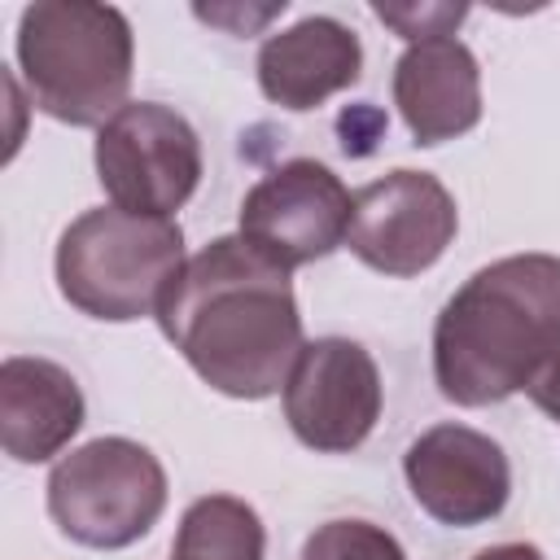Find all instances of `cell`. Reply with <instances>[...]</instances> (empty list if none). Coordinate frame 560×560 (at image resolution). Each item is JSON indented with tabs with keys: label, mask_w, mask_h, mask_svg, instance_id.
I'll return each mask as SVG.
<instances>
[{
	"label": "cell",
	"mask_w": 560,
	"mask_h": 560,
	"mask_svg": "<svg viewBox=\"0 0 560 560\" xmlns=\"http://www.w3.org/2000/svg\"><path fill=\"white\" fill-rule=\"evenodd\" d=\"M166 341L228 398H271L302 354V315L284 267L245 236H214L197 249L158 306Z\"/></svg>",
	"instance_id": "cell-1"
},
{
	"label": "cell",
	"mask_w": 560,
	"mask_h": 560,
	"mask_svg": "<svg viewBox=\"0 0 560 560\" xmlns=\"http://www.w3.org/2000/svg\"><path fill=\"white\" fill-rule=\"evenodd\" d=\"M560 350V258L508 254L472 271L438 311L433 381L455 407L521 394Z\"/></svg>",
	"instance_id": "cell-2"
},
{
	"label": "cell",
	"mask_w": 560,
	"mask_h": 560,
	"mask_svg": "<svg viewBox=\"0 0 560 560\" xmlns=\"http://www.w3.org/2000/svg\"><path fill=\"white\" fill-rule=\"evenodd\" d=\"M18 66L39 114L66 127H105L127 105L131 22L114 4L39 0L18 18Z\"/></svg>",
	"instance_id": "cell-3"
},
{
	"label": "cell",
	"mask_w": 560,
	"mask_h": 560,
	"mask_svg": "<svg viewBox=\"0 0 560 560\" xmlns=\"http://www.w3.org/2000/svg\"><path fill=\"white\" fill-rule=\"evenodd\" d=\"M184 262V232L175 219L101 206L61 232L52 271L74 311L105 324H131L158 315Z\"/></svg>",
	"instance_id": "cell-4"
},
{
	"label": "cell",
	"mask_w": 560,
	"mask_h": 560,
	"mask_svg": "<svg viewBox=\"0 0 560 560\" xmlns=\"http://www.w3.org/2000/svg\"><path fill=\"white\" fill-rule=\"evenodd\" d=\"M166 508V468L131 438H96L61 455L48 472V516L92 551L140 542Z\"/></svg>",
	"instance_id": "cell-5"
},
{
	"label": "cell",
	"mask_w": 560,
	"mask_h": 560,
	"mask_svg": "<svg viewBox=\"0 0 560 560\" xmlns=\"http://www.w3.org/2000/svg\"><path fill=\"white\" fill-rule=\"evenodd\" d=\"M96 179L118 210L171 219L201 184V140L171 105L127 101L96 131Z\"/></svg>",
	"instance_id": "cell-6"
},
{
	"label": "cell",
	"mask_w": 560,
	"mask_h": 560,
	"mask_svg": "<svg viewBox=\"0 0 560 560\" xmlns=\"http://www.w3.org/2000/svg\"><path fill=\"white\" fill-rule=\"evenodd\" d=\"M459 210L446 184L429 171H389L354 192L350 254L394 280L429 271L455 241Z\"/></svg>",
	"instance_id": "cell-7"
},
{
	"label": "cell",
	"mask_w": 560,
	"mask_h": 560,
	"mask_svg": "<svg viewBox=\"0 0 560 560\" xmlns=\"http://www.w3.org/2000/svg\"><path fill=\"white\" fill-rule=\"evenodd\" d=\"M354 197L315 158H293L267 171L241 201V232L262 258L293 271L346 245Z\"/></svg>",
	"instance_id": "cell-8"
},
{
	"label": "cell",
	"mask_w": 560,
	"mask_h": 560,
	"mask_svg": "<svg viewBox=\"0 0 560 560\" xmlns=\"http://www.w3.org/2000/svg\"><path fill=\"white\" fill-rule=\"evenodd\" d=\"M280 402L302 446L319 455H346L363 446L381 420L376 359L350 337H315L302 346Z\"/></svg>",
	"instance_id": "cell-9"
},
{
	"label": "cell",
	"mask_w": 560,
	"mask_h": 560,
	"mask_svg": "<svg viewBox=\"0 0 560 560\" xmlns=\"http://www.w3.org/2000/svg\"><path fill=\"white\" fill-rule=\"evenodd\" d=\"M402 477L411 499L438 525H455V529L494 521L512 494V468L503 446L455 420L424 429L407 446Z\"/></svg>",
	"instance_id": "cell-10"
},
{
	"label": "cell",
	"mask_w": 560,
	"mask_h": 560,
	"mask_svg": "<svg viewBox=\"0 0 560 560\" xmlns=\"http://www.w3.org/2000/svg\"><path fill=\"white\" fill-rule=\"evenodd\" d=\"M394 105L416 144H442L481 122V66L455 35L407 44L394 66Z\"/></svg>",
	"instance_id": "cell-11"
},
{
	"label": "cell",
	"mask_w": 560,
	"mask_h": 560,
	"mask_svg": "<svg viewBox=\"0 0 560 560\" xmlns=\"http://www.w3.org/2000/svg\"><path fill=\"white\" fill-rule=\"evenodd\" d=\"M363 74L359 35L337 18H302L258 48V88L280 109H315Z\"/></svg>",
	"instance_id": "cell-12"
},
{
	"label": "cell",
	"mask_w": 560,
	"mask_h": 560,
	"mask_svg": "<svg viewBox=\"0 0 560 560\" xmlns=\"http://www.w3.org/2000/svg\"><path fill=\"white\" fill-rule=\"evenodd\" d=\"M83 429V389L52 363L9 354L0 363V446L13 464H44Z\"/></svg>",
	"instance_id": "cell-13"
},
{
	"label": "cell",
	"mask_w": 560,
	"mask_h": 560,
	"mask_svg": "<svg viewBox=\"0 0 560 560\" xmlns=\"http://www.w3.org/2000/svg\"><path fill=\"white\" fill-rule=\"evenodd\" d=\"M267 529L258 512L236 494H201L188 503L175 529V560H262Z\"/></svg>",
	"instance_id": "cell-14"
},
{
	"label": "cell",
	"mask_w": 560,
	"mask_h": 560,
	"mask_svg": "<svg viewBox=\"0 0 560 560\" xmlns=\"http://www.w3.org/2000/svg\"><path fill=\"white\" fill-rule=\"evenodd\" d=\"M298 560H407V551L385 525L341 516V521H324L302 542Z\"/></svg>",
	"instance_id": "cell-15"
},
{
	"label": "cell",
	"mask_w": 560,
	"mask_h": 560,
	"mask_svg": "<svg viewBox=\"0 0 560 560\" xmlns=\"http://www.w3.org/2000/svg\"><path fill=\"white\" fill-rule=\"evenodd\" d=\"M372 13L394 26L402 39L420 44V39H442L451 35L464 18H468V4H372Z\"/></svg>",
	"instance_id": "cell-16"
},
{
	"label": "cell",
	"mask_w": 560,
	"mask_h": 560,
	"mask_svg": "<svg viewBox=\"0 0 560 560\" xmlns=\"http://www.w3.org/2000/svg\"><path fill=\"white\" fill-rule=\"evenodd\" d=\"M525 394L534 398L538 411H547L551 420H560V350L547 359V368L525 385Z\"/></svg>",
	"instance_id": "cell-17"
},
{
	"label": "cell",
	"mask_w": 560,
	"mask_h": 560,
	"mask_svg": "<svg viewBox=\"0 0 560 560\" xmlns=\"http://www.w3.org/2000/svg\"><path fill=\"white\" fill-rule=\"evenodd\" d=\"M280 13H284V0H280V4H262V9H254V13H245V18H241V9H197V18L219 22V26H232L236 35H245L249 26H262V22L280 18Z\"/></svg>",
	"instance_id": "cell-18"
},
{
	"label": "cell",
	"mask_w": 560,
	"mask_h": 560,
	"mask_svg": "<svg viewBox=\"0 0 560 560\" xmlns=\"http://www.w3.org/2000/svg\"><path fill=\"white\" fill-rule=\"evenodd\" d=\"M472 560H547V556L534 542H494V547L477 551Z\"/></svg>",
	"instance_id": "cell-19"
},
{
	"label": "cell",
	"mask_w": 560,
	"mask_h": 560,
	"mask_svg": "<svg viewBox=\"0 0 560 560\" xmlns=\"http://www.w3.org/2000/svg\"><path fill=\"white\" fill-rule=\"evenodd\" d=\"M171 560H175V556H171Z\"/></svg>",
	"instance_id": "cell-20"
}]
</instances>
